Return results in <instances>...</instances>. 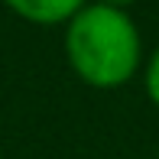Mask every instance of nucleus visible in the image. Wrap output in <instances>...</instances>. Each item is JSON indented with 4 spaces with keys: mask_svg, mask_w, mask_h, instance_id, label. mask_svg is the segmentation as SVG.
Masks as SVG:
<instances>
[{
    "mask_svg": "<svg viewBox=\"0 0 159 159\" xmlns=\"http://www.w3.org/2000/svg\"><path fill=\"white\" fill-rule=\"evenodd\" d=\"M88 0H3L7 10L36 26H65Z\"/></svg>",
    "mask_w": 159,
    "mask_h": 159,
    "instance_id": "nucleus-2",
    "label": "nucleus"
},
{
    "mask_svg": "<svg viewBox=\"0 0 159 159\" xmlns=\"http://www.w3.org/2000/svg\"><path fill=\"white\" fill-rule=\"evenodd\" d=\"M143 91H146L149 104L159 111V46L153 49V55L146 59V68H143Z\"/></svg>",
    "mask_w": 159,
    "mask_h": 159,
    "instance_id": "nucleus-3",
    "label": "nucleus"
},
{
    "mask_svg": "<svg viewBox=\"0 0 159 159\" xmlns=\"http://www.w3.org/2000/svg\"><path fill=\"white\" fill-rule=\"evenodd\" d=\"M88 3H104V7H114V10H130L140 0H88Z\"/></svg>",
    "mask_w": 159,
    "mask_h": 159,
    "instance_id": "nucleus-4",
    "label": "nucleus"
},
{
    "mask_svg": "<svg viewBox=\"0 0 159 159\" xmlns=\"http://www.w3.org/2000/svg\"><path fill=\"white\" fill-rule=\"evenodd\" d=\"M65 62L88 88H124L143 65V36L127 10L84 3L65 23Z\"/></svg>",
    "mask_w": 159,
    "mask_h": 159,
    "instance_id": "nucleus-1",
    "label": "nucleus"
}]
</instances>
